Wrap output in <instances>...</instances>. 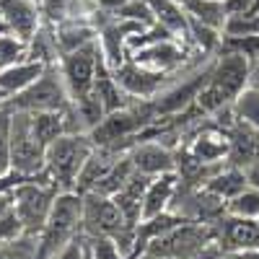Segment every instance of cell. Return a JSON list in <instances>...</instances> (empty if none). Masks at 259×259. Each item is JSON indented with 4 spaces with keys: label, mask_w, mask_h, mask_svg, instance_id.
I'll return each instance as SVG.
<instances>
[{
    "label": "cell",
    "mask_w": 259,
    "mask_h": 259,
    "mask_svg": "<svg viewBox=\"0 0 259 259\" xmlns=\"http://www.w3.org/2000/svg\"><path fill=\"white\" fill-rule=\"evenodd\" d=\"M249 70L251 62L244 55H233V52H221L212 60L210 78L205 83V89L197 96V109L205 117L218 114L221 109L233 106V101L239 99L244 89H249Z\"/></svg>",
    "instance_id": "cell-1"
},
{
    "label": "cell",
    "mask_w": 259,
    "mask_h": 259,
    "mask_svg": "<svg viewBox=\"0 0 259 259\" xmlns=\"http://www.w3.org/2000/svg\"><path fill=\"white\" fill-rule=\"evenodd\" d=\"M83 231V194L60 192L36 239V259H52L65 244Z\"/></svg>",
    "instance_id": "cell-2"
},
{
    "label": "cell",
    "mask_w": 259,
    "mask_h": 259,
    "mask_svg": "<svg viewBox=\"0 0 259 259\" xmlns=\"http://www.w3.org/2000/svg\"><path fill=\"white\" fill-rule=\"evenodd\" d=\"M96 150L89 133H65L47 148L45 171L60 192H75L78 177Z\"/></svg>",
    "instance_id": "cell-3"
},
{
    "label": "cell",
    "mask_w": 259,
    "mask_h": 259,
    "mask_svg": "<svg viewBox=\"0 0 259 259\" xmlns=\"http://www.w3.org/2000/svg\"><path fill=\"white\" fill-rule=\"evenodd\" d=\"M70 91L65 85V78L60 73V65H50L29 89L11 96L3 106L11 112H65L70 106Z\"/></svg>",
    "instance_id": "cell-4"
},
{
    "label": "cell",
    "mask_w": 259,
    "mask_h": 259,
    "mask_svg": "<svg viewBox=\"0 0 259 259\" xmlns=\"http://www.w3.org/2000/svg\"><path fill=\"white\" fill-rule=\"evenodd\" d=\"M60 194V189L50 182L47 171H41L36 177H29L26 182H21L13 189L16 197V212L21 223H24V233L34 236L41 231V226L47 223V215L55 205V197Z\"/></svg>",
    "instance_id": "cell-5"
},
{
    "label": "cell",
    "mask_w": 259,
    "mask_h": 259,
    "mask_svg": "<svg viewBox=\"0 0 259 259\" xmlns=\"http://www.w3.org/2000/svg\"><path fill=\"white\" fill-rule=\"evenodd\" d=\"M47 148L41 145L31 130V114L29 112H13L11 122V166L16 174L36 177L45 171Z\"/></svg>",
    "instance_id": "cell-6"
},
{
    "label": "cell",
    "mask_w": 259,
    "mask_h": 259,
    "mask_svg": "<svg viewBox=\"0 0 259 259\" xmlns=\"http://www.w3.org/2000/svg\"><path fill=\"white\" fill-rule=\"evenodd\" d=\"M99 57H101V41L99 39L60 57L57 65H60V73L65 78V85L70 91V99H80V96L94 91Z\"/></svg>",
    "instance_id": "cell-7"
},
{
    "label": "cell",
    "mask_w": 259,
    "mask_h": 259,
    "mask_svg": "<svg viewBox=\"0 0 259 259\" xmlns=\"http://www.w3.org/2000/svg\"><path fill=\"white\" fill-rule=\"evenodd\" d=\"M215 244L223 254L259 249V218H239L223 212V218L215 223Z\"/></svg>",
    "instance_id": "cell-8"
},
{
    "label": "cell",
    "mask_w": 259,
    "mask_h": 259,
    "mask_svg": "<svg viewBox=\"0 0 259 259\" xmlns=\"http://www.w3.org/2000/svg\"><path fill=\"white\" fill-rule=\"evenodd\" d=\"M114 78L122 85V91L133 99H153L163 91V83L168 78V73H158V70H148L143 65H138L135 60H124L119 68H114Z\"/></svg>",
    "instance_id": "cell-9"
},
{
    "label": "cell",
    "mask_w": 259,
    "mask_h": 259,
    "mask_svg": "<svg viewBox=\"0 0 259 259\" xmlns=\"http://www.w3.org/2000/svg\"><path fill=\"white\" fill-rule=\"evenodd\" d=\"M184 150L200 163L223 166L226 158H228V133H226V127L218 124L215 119L202 124L197 133L192 135V143Z\"/></svg>",
    "instance_id": "cell-10"
},
{
    "label": "cell",
    "mask_w": 259,
    "mask_h": 259,
    "mask_svg": "<svg viewBox=\"0 0 259 259\" xmlns=\"http://www.w3.org/2000/svg\"><path fill=\"white\" fill-rule=\"evenodd\" d=\"M226 133H228V158H226L228 166L246 171L249 166L259 163V130L256 127H251L249 122L233 114Z\"/></svg>",
    "instance_id": "cell-11"
},
{
    "label": "cell",
    "mask_w": 259,
    "mask_h": 259,
    "mask_svg": "<svg viewBox=\"0 0 259 259\" xmlns=\"http://www.w3.org/2000/svg\"><path fill=\"white\" fill-rule=\"evenodd\" d=\"M130 60H135L138 65L148 70H158V73H174L182 68V62L187 60V47L179 39H161L156 45H148L143 50H135L130 55Z\"/></svg>",
    "instance_id": "cell-12"
},
{
    "label": "cell",
    "mask_w": 259,
    "mask_h": 259,
    "mask_svg": "<svg viewBox=\"0 0 259 259\" xmlns=\"http://www.w3.org/2000/svg\"><path fill=\"white\" fill-rule=\"evenodd\" d=\"M130 158H133L135 171H140L145 177H158V174H166V171H177V153L153 138L135 143L130 148Z\"/></svg>",
    "instance_id": "cell-13"
},
{
    "label": "cell",
    "mask_w": 259,
    "mask_h": 259,
    "mask_svg": "<svg viewBox=\"0 0 259 259\" xmlns=\"http://www.w3.org/2000/svg\"><path fill=\"white\" fill-rule=\"evenodd\" d=\"M0 18L11 34L31 41L36 29L41 26V11L36 0H0Z\"/></svg>",
    "instance_id": "cell-14"
},
{
    "label": "cell",
    "mask_w": 259,
    "mask_h": 259,
    "mask_svg": "<svg viewBox=\"0 0 259 259\" xmlns=\"http://www.w3.org/2000/svg\"><path fill=\"white\" fill-rule=\"evenodd\" d=\"M177 192H179V174L177 171H166V174H158V177L150 179L148 187H145V194H143V207H140L143 221L158 218V215L168 212Z\"/></svg>",
    "instance_id": "cell-15"
},
{
    "label": "cell",
    "mask_w": 259,
    "mask_h": 259,
    "mask_svg": "<svg viewBox=\"0 0 259 259\" xmlns=\"http://www.w3.org/2000/svg\"><path fill=\"white\" fill-rule=\"evenodd\" d=\"M55 36H57V50L62 57V55H68L83 45H89V41L99 39V26H94L91 21H83L78 16H68L55 26Z\"/></svg>",
    "instance_id": "cell-16"
},
{
    "label": "cell",
    "mask_w": 259,
    "mask_h": 259,
    "mask_svg": "<svg viewBox=\"0 0 259 259\" xmlns=\"http://www.w3.org/2000/svg\"><path fill=\"white\" fill-rule=\"evenodd\" d=\"M145 3L156 24L171 31L179 41H189V16L182 3H177V0H145Z\"/></svg>",
    "instance_id": "cell-17"
},
{
    "label": "cell",
    "mask_w": 259,
    "mask_h": 259,
    "mask_svg": "<svg viewBox=\"0 0 259 259\" xmlns=\"http://www.w3.org/2000/svg\"><path fill=\"white\" fill-rule=\"evenodd\" d=\"M47 65L34 62V60H21L16 65H8V68H0V89H3L8 96L21 94L29 85L45 73Z\"/></svg>",
    "instance_id": "cell-18"
},
{
    "label": "cell",
    "mask_w": 259,
    "mask_h": 259,
    "mask_svg": "<svg viewBox=\"0 0 259 259\" xmlns=\"http://www.w3.org/2000/svg\"><path fill=\"white\" fill-rule=\"evenodd\" d=\"M246 187H249L246 171H244V168H236V166H228V163L221 166V168L205 182V189L212 192L215 197H221L223 202L233 200L236 194H241Z\"/></svg>",
    "instance_id": "cell-19"
},
{
    "label": "cell",
    "mask_w": 259,
    "mask_h": 259,
    "mask_svg": "<svg viewBox=\"0 0 259 259\" xmlns=\"http://www.w3.org/2000/svg\"><path fill=\"white\" fill-rule=\"evenodd\" d=\"M184 11L192 21L202 26H210L215 31H226V21L231 16L226 0H184Z\"/></svg>",
    "instance_id": "cell-20"
},
{
    "label": "cell",
    "mask_w": 259,
    "mask_h": 259,
    "mask_svg": "<svg viewBox=\"0 0 259 259\" xmlns=\"http://www.w3.org/2000/svg\"><path fill=\"white\" fill-rule=\"evenodd\" d=\"M31 130L36 140L50 148L60 135L68 133V122H65V112H36L31 114Z\"/></svg>",
    "instance_id": "cell-21"
},
{
    "label": "cell",
    "mask_w": 259,
    "mask_h": 259,
    "mask_svg": "<svg viewBox=\"0 0 259 259\" xmlns=\"http://www.w3.org/2000/svg\"><path fill=\"white\" fill-rule=\"evenodd\" d=\"M228 215H239V218H259V187H246L241 194L226 202Z\"/></svg>",
    "instance_id": "cell-22"
},
{
    "label": "cell",
    "mask_w": 259,
    "mask_h": 259,
    "mask_svg": "<svg viewBox=\"0 0 259 259\" xmlns=\"http://www.w3.org/2000/svg\"><path fill=\"white\" fill-rule=\"evenodd\" d=\"M21 60H29V41H24L16 34H3L0 36V68H8Z\"/></svg>",
    "instance_id": "cell-23"
},
{
    "label": "cell",
    "mask_w": 259,
    "mask_h": 259,
    "mask_svg": "<svg viewBox=\"0 0 259 259\" xmlns=\"http://www.w3.org/2000/svg\"><path fill=\"white\" fill-rule=\"evenodd\" d=\"M233 114L259 130V89H251V85L244 89L233 101Z\"/></svg>",
    "instance_id": "cell-24"
},
{
    "label": "cell",
    "mask_w": 259,
    "mask_h": 259,
    "mask_svg": "<svg viewBox=\"0 0 259 259\" xmlns=\"http://www.w3.org/2000/svg\"><path fill=\"white\" fill-rule=\"evenodd\" d=\"M11 122H13V112L0 106V177L11 174Z\"/></svg>",
    "instance_id": "cell-25"
},
{
    "label": "cell",
    "mask_w": 259,
    "mask_h": 259,
    "mask_svg": "<svg viewBox=\"0 0 259 259\" xmlns=\"http://www.w3.org/2000/svg\"><path fill=\"white\" fill-rule=\"evenodd\" d=\"M85 244H89L91 259H124L122 249L117 246L114 239H109V236H91Z\"/></svg>",
    "instance_id": "cell-26"
},
{
    "label": "cell",
    "mask_w": 259,
    "mask_h": 259,
    "mask_svg": "<svg viewBox=\"0 0 259 259\" xmlns=\"http://www.w3.org/2000/svg\"><path fill=\"white\" fill-rule=\"evenodd\" d=\"M85 256H89V244H85V239L75 236V239L65 244L52 259H85Z\"/></svg>",
    "instance_id": "cell-27"
},
{
    "label": "cell",
    "mask_w": 259,
    "mask_h": 259,
    "mask_svg": "<svg viewBox=\"0 0 259 259\" xmlns=\"http://www.w3.org/2000/svg\"><path fill=\"white\" fill-rule=\"evenodd\" d=\"M16 207V197H13V189L11 192H0V221Z\"/></svg>",
    "instance_id": "cell-28"
},
{
    "label": "cell",
    "mask_w": 259,
    "mask_h": 259,
    "mask_svg": "<svg viewBox=\"0 0 259 259\" xmlns=\"http://www.w3.org/2000/svg\"><path fill=\"white\" fill-rule=\"evenodd\" d=\"M221 249H218V244H212V246H207L205 251H200L197 256H192V259H221Z\"/></svg>",
    "instance_id": "cell-29"
},
{
    "label": "cell",
    "mask_w": 259,
    "mask_h": 259,
    "mask_svg": "<svg viewBox=\"0 0 259 259\" xmlns=\"http://www.w3.org/2000/svg\"><path fill=\"white\" fill-rule=\"evenodd\" d=\"M249 85L251 89H259V60L251 62V70H249Z\"/></svg>",
    "instance_id": "cell-30"
},
{
    "label": "cell",
    "mask_w": 259,
    "mask_h": 259,
    "mask_svg": "<svg viewBox=\"0 0 259 259\" xmlns=\"http://www.w3.org/2000/svg\"><path fill=\"white\" fill-rule=\"evenodd\" d=\"M246 179H249L251 187H259V163H254V166L246 168Z\"/></svg>",
    "instance_id": "cell-31"
},
{
    "label": "cell",
    "mask_w": 259,
    "mask_h": 259,
    "mask_svg": "<svg viewBox=\"0 0 259 259\" xmlns=\"http://www.w3.org/2000/svg\"><path fill=\"white\" fill-rule=\"evenodd\" d=\"M8 99H11V96H8V94H6V91H3V89H0V106H3V104H6V101H8Z\"/></svg>",
    "instance_id": "cell-32"
},
{
    "label": "cell",
    "mask_w": 259,
    "mask_h": 259,
    "mask_svg": "<svg viewBox=\"0 0 259 259\" xmlns=\"http://www.w3.org/2000/svg\"><path fill=\"white\" fill-rule=\"evenodd\" d=\"M3 34H8V26L3 24V18H0V36H3Z\"/></svg>",
    "instance_id": "cell-33"
},
{
    "label": "cell",
    "mask_w": 259,
    "mask_h": 259,
    "mask_svg": "<svg viewBox=\"0 0 259 259\" xmlns=\"http://www.w3.org/2000/svg\"><path fill=\"white\" fill-rule=\"evenodd\" d=\"M221 259H241V256H236V254H221Z\"/></svg>",
    "instance_id": "cell-34"
},
{
    "label": "cell",
    "mask_w": 259,
    "mask_h": 259,
    "mask_svg": "<svg viewBox=\"0 0 259 259\" xmlns=\"http://www.w3.org/2000/svg\"><path fill=\"white\" fill-rule=\"evenodd\" d=\"M177 3H182V6H184V0H177Z\"/></svg>",
    "instance_id": "cell-35"
}]
</instances>
